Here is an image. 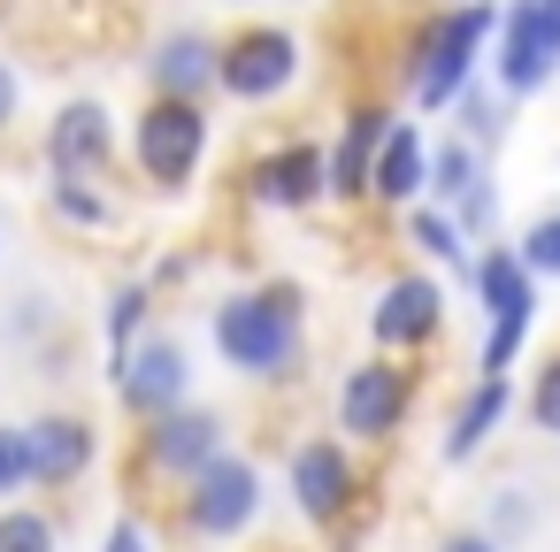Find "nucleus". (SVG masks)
Listing matches in <instances>:
<instances>
[{
	"label": "nucleus",
	"mask_w": 560,
	"mask_h": 552,
	"mask_svg": "<svg viewBox=\"0 0 560 552\" xmlns=\"http://www.w3.org/2000/svg\"><path fill=\"white\" fill-rule=\"evenodd\" d=\"M215 353L238 376H292L300 361V307L292 292H238L215 307Z\"/></svg>",
	"instance_id": "f257e3e1"
},
{
	"label": "nucleus",
	"mask_w": 560,
	"mask_h": 552,
	"mask_svg": "<svg viewBox=\"0 0 560 552\" xmlns=\"http://www.w3.org/2000/svg\"><path fill=\"white\" fill-rule=\"evenodd\" d=\"M483 32H491V9H483V0H460L453 16H438V24L422 32V47H415V101H422V108H453V101L468 93V70H476Z\"/></svg>",
	"instance_id": "f03ea898"
},
{
	"label": "nucleus",
	"mask_w": 560,
	"mask_h": 552,
	"mask_svg": "<svg viewBox=\"0 0 560 552\" xmlns=\"http://www.w3.org/2000/svg\"><path fill=\"white\" fill-rule=\"evenodd\" d=\"M131 154H139V169L154 177V185H192V169H200V154H208V116H200V101H170V93H154L147 101V116L131 124Z\"/></svg>",
	"instance_id": "7ed1b4c3"
},
{
	"label": "nucleus",
	"mask_w": 560,
	"mask_h": 552,
	"mask_svg": "<svg viewBox=\"0 0 560 552\" xmlns=\"http://www.w3.org/2000/svg\"><path fill=\"white\" fill-rule=\"evenodd\" d=\"M476 292H483V315H491V338H483V376H506L529 322H537V277L514 261V246L483 254L476 261Z\"/></svg>",
	"instance_id": "20e7f679"
},
{
	"label": "nucleus",
	"mask_w": 560,
	"mask_h": 552,
	"mask_svg": "<svg viewBox=\"0 0 560 552\" xmlns=\"http://www.w3.org/2000/svg\"><path fill=\"white\" fill-rule=\"evenodd\" d=\"M491 78H499L506 101H522V93H537V85L560 78V24L545 16V0H514V9L499 16V62H491Z\"/></svg>",
	"instance_id": "39448f33"
},
{
	"label": "nucleus",
	"mask_w": 560,
	"mask_h": 552,
	"mask_svg": "<svg viewBox=\"0 0 560 552\" xmlns=\"http://www.w3.org/2000/svg\"><path fill=\"white\" fill-rule=\"evenodd\" d=\"M185 384H192V361H185V345L162 338V330H154V338H131L124 361H116V399H124L139 422L185 407Z\"/></svg>",
	"instance_id": "423d86ee"
},
{
	"label": "nucleus",
	"mask_w": 560,
	"mask_h": 552,
	"mask_svg": "<svg viewBox=\"0 0 560 552\" xmlns=\"http://www.w3.org/2000/svg\"><path fill=\"white\" fill-rule=\"evenodd\" d=\"M254 506H261V475H254L246 460L215 453L208 468H192V491H185V521H192L200 537H238V529L254 521Z\"/></svg>",
	"instance_id": "0eeeda50"
},
{
	"label": "nucleus",
	"mask_w": 560,
	"mask_h": 552,
	"mask_svg": "<svg viewBox=\"0 0 560 552\" xmlns=\"http://www.w3.org/2000/svg\"><path fill=\"white\" fill-rule=\"evenodd\" d=\"M300 78V39L292 32H246L238 47H215V85L231 101H269Z\"/></svg>",
	"instance_id": "6e6552de"
},
{
	"label": "nucleus",
	"mask_w": 560,
	"mask_h": 552,
	"mask_svg": "<svg viewBox=\"0 0 560 552\" xmlns=\"http://www.w3.org/2000/svg\"><path fill=\"white\" fill-rule=\"evenodd\" d=\"M108 154H116V124H108V108L101 101H70L55 124H47V169L55 177H101L108 169Z\"/></svg>",
	"instance_id": "1a4fd4ad"
},
{
	"label": "nucleus",
	"mask_w": 560,
	"mask_h": 552,
	"mask_svg": "<svg viewBox=\"0 0 560 552\" xmlns=\"http://www.w3.org/2000/svg\"><path fill=\"white\" fill-rule=\"evenodd\" d=\"M438 322H445V292H438L430 277H392V284H384V300H376V315H369L376 345H392V353L422 345Z\"/></svg>",
	"instance_id": "9d476101"
},
{
	"label": "nucleus",
	"mask_w": 560,
	"mask_h": 552,
	"mask_svg": "<svg viewBox=\"0 0 560 552\" xmlns=\"http://www.w3.org/2000/svg\"><path fill=\"white\" fill-rule=\"evenodd\" d=\"M215 453H223V422L200 414V407H170V414L147 422V460H154L162 475H192V468H208Z\"/></svg>",
	"instance_id": "9b49d317"
},
{
	"label": "nucleus",
	"mask_w": 560,
	"mask_h": 552,
	"mask_svg": "<svg viewBox=\"0 0 560 552\" xmlns=\"http://www.w3.org/2000/svg\"><path fill=\"white\" fill-rule=\"evenodd\" d=\"M24 460H32V483H78L93 468V422H78V414L24 422Z\"/></svg>",
	"instance_id": "f8f14e48"
},
{
	"label": "nucleus",
	"mask_w": 560,
	"mask_h": 552,
	"mask_svg": "<svg viewBox=\"0 0 560 552\" xmlns=\"http://www.w3.org/2000/svg\"><path fill=\"white\" fill-rule=\"evenodd\" d=\"M399 414H407V384H399V368L369 361V368L346 376V391H338V422H346L353 437H392Z\"/></svg>",
	"instance_id": "ddd939ff"
},
{
	"label": "nucleus",
	"mask_w": 560,
	"mask_h": 552,
	"mask_svg": "<svg viewBox=\"0 0 560 552\" xmlns=\"http://www.w3.org/2000/svg\"><path fill=\"white\" fill-rule=\"evenodd\" d=\"M292 498H300V514H307V521L346 514V498H353V460H346L330 437L300 445V453H292Z\"/></svg>",
	"instance_id": "4468645a"
},
{
	"label": "nucleus",
	"mask_w": 560,
	"mask_h": 552,
	"mask_svg": "<svg viewBox=\"0 0 560 552\" xmlns=\"http://www.w3.org/2000/svg\"><path fill=\"white\" fill-rule=\"evenodd\" d=\"M147 78H154V93H170V101H200V93L215 85V39H208V32H170V39L147 55Z\"/></svg>",
	"instance_id": "2eb2a0df"
},
{
	"label": "nucleus",
	"mask_w": 560,
	"mask_h": 552,
	"mask_svg": "<svg viewBox=\"0 0 560 552\" xmlns=\"http://www.w3.org/2000/svg\"><path fill=\"white\" fill-rule=\"evenodd\" d=\"M384 131H392V116H384V108H361V116H346L338 146H330V162H323V192H338V200L369 192V162H376Z\"/></svg>",
	"instance_id": "dca6fc26"
},
{
	"label": "nucleus",
	"mask_w": 560,
	"mask_h": 552,
	"mask_svg": "<svg viewBox=\"0 0 560 552\" xmlns=\"http://www.w3.org/2000/svg\"><path fill=\"white\" fill-rule=\"evenodd\" d=\"M254 200L261 208H307V200H323V154L315 146H277L269 162H254Z\"/></svg>",
	"instance_id": "f3484780"
},
{
	"label": "nucleus",
	"mask_w": 560,
	"mask_h": 552,
	"mask_svg": "<svg viewBox=\"0 0 560 552\" xmlns=\"http://www.w3.org/2000/svg\"><path fill=\"white\" fill-rule=\"evenodd\" d=\"M422 177H430L422 131H415V124H392V131H384V146H376V162H369V192H376V200H415V192H422Z\"/></svg>",
	"instance_id": "a211bd4d"
},
{
	"label": "nucleus",
	"mask_w": 560,
	"mask_h": 552,
	"mask_svg": "<svg viewBox=\"0 0 560 552\" xmlns=\"http://www.w3.org/2000/svg\"><path fill=\"white\" fill-rule=\"evenodd\" d=\"M506 414V376H483L476 391H468V407L445 422V460H468L483 437H491V422Z\"/></svg>",
	"instance_id": "6ab92c4d"
},
{
	"label": "nucleus",
	"mask_w": 560,
	"mask_h": 552,
	"mask_svg": "<svg viewBox=\"0 0 560 552\" xmlns=\"http://www.w3.org/2000/svg\"><path fill=\"white\" fill-rule=\"evenodd\" d=\"M476 177H483V162H476V146H468V139H453L445 154H430V177H422V192H438V200L453 208V200H460V192H468Z\"/></svg>",
	"instance_id": "aec40b11"
},
{
	"label": "nucleus",
	"mask_w": 560,
	"mask_h": 552,
	"mask_svg": "<svg viewBox=\"0 0 560 552\" xmlns=\"http://www.w3.org/2000/svg\"><path fill=\"white\" fill-rule=\"evenodd\" d=\"M55 521L39 506H0V552H55Z\"/></svg>",
	"instance_id": "412c9836"
},
{
	"label": "nucleus",
	"mask_w": 560,
	"mask_h": 552,
	"mask_svg": "<svg viewBox=\"0 0 560 552\" xmlns=\"http://www.w3.org/2000/svg\"><path fill=\"white\" fill-rule=\"evenodd\" d=\"M407 238H415L422 254H438V261H460V246H468V238H460V223H453V215H438V208H415V215H407Z\"/></svg>",
	"instance_id": "4be33fe9"
},
{
	"label": "nucleus",
	"mask_w": 560,
	"mask_h": 552,
	"mask_svg": "<svg viewBox=\"0 0 560 552\" xmlns=\"http://www.w3.org/2000/svg\"><path fill=\"white\" fill-rule=\"evenodd\" d=\"M147 307H154V292L147 284H124L116 300H108V353L124 361V345L139 338V322H147Z\"/></svg>",
	"instance_id": "5701e85b"
},
{
	"label": "nucleus",
	"mask_w": 560,
	"mask_h": 552,
	"mask_svg": "<svg viewBox=\"0 0 560 552\" xmlns=\"http://www.w3.org/2000/svg\"><path fill=\"white\" fill-rule=\"evenodd\" d=\"M55 215H62V223H85V231H101V223H108V200H101L85 177H55Z\"/></svg>",
	"instance_id": "b1692460"
},
{
	"label": "nucleus",
	"mask_w": 560,
	"mask_h": 552,
	"mask_svg": "<svg viewBox=\"0 0 560 552\" xmlns=\"http://www.w3.org/2000/svg\"><path fill=\"white\" fill-rule=\"evenodd\" d=\"M514 261H522L529 277H560V215L529 223V231H522V246H514Z\"/></svg>",
	"instance_id": "393cba45"
},
{
	"label": "nucleus",
	"mask_w": 560,
	"mask_h": 552,
	"mask_svg": "<svg viewBox=\"0 0 560 552\" xmlns=\"http://www.w3.org/2000/svg\"><path fill=\"white\" fill-rule=\"evenodd\" d=\"M16 491H32V460H24V430L0 422V506H9Z\"/></svg>",
	"instance_id": "a878e982"
},
{
	"label": "nucleus",
	"mask_w": 560,
	"mask_h": 552,
	"mask_svg": "<svg viewBox=\"0 0 560 552\" xmlns=\"http://www.w3.org/2000/svg\"><path fill=\"white\" fill-rule=\"evenodd\" d=\"M529 422H537L545 437H560V361H545V376H537V391H529Z\"/></svg>",
	"instance_id": "bb28decb"
},
{
	"label": "nucleus",
	"mask_w": 560,
	"mask_h": 552,
	"mask_svg": "<svg viewBox=\"0 0 560 552\" xmlns=\"http://www.w3.org/2000/svg\"><path fill=\"white\" fill-rule=\"evenodd\" d=\"M453 108H460V124H468V139H499V131H506V124H499V108H491V101H476V93H460Z\"/></svg>",
	"instance_id": "cd10ccee"
},
{
	"label": "nucleus",
	"mask_w": 560,
	"mask_h": 552,
	"mask_svg": "<svg viewBox=\"0 0 560 552\" xmlns=\"http://www.w3.org/2000/svg\"><path fill=\"white\" fill-rule=\"evenodd\" d=\"M108 552H154V529H147V521H131V514H124V521H116V529H108Z\"/></svg>",
	"instance_id": "c85d7f7f"
},
{
	"label": "nucleus",
	"mask_w": 560,
	"mask_h": 552,
	"mask_svg": "<svg viewBox=\"0 0 560 552\" xmlns=\"http://www.w3.org/2000/svg\"><path fill=\"white\" fill-rule=\"evenodd\" d=\"M491 521H499V537H522V529H529V498H499Z\"/></svg>",
	"instance_id": "c756f323"
},
{
	"label": "nucleus",
	"mask_w": 560,
	"mask_h": 552,
	"mask_svg": "<svg viewBox=\"0 0 560 552\" xmlns=\"http://www.w3.org/2000/svg\"><path fill=\"white\" fill-rule=\"evenodd\" d=\"M438 552H506V544H499L491 529H460V537H445Z\"/></svg>",
	"instance_id": "7c9ffc66"
},
{
	"label": "nucleus",
	"mask_w": 560,
	"mask_h": 552,
	"mask_svg": "<svg viewBox=\"0 0 560 552\" xmlns=\"http://www.w3.org/2000/svg\"><path fill=\"white\" fill-rule=\"evenodd\" d=\"M16 101H24V85H16V70H9V62H0V131L16 124Z\"/></svg>",
	"instance_id": "2f4dec72"
},
{
	"label": "nucleus",
	"mask_w": 560,
	"mask_h": 552,
	"mask_svg": "<svg viewBox=\"0 0 560 552\" xmlns=\"http://www.w3.org/2000/svg\"><path fill=\"white\" fill-rule=\"evenodd\" d=\"M545 16H552V24H560V0H545Z\"/></svg>",
	"instance_id": "473e14b6"
},
{
	"label": "nucleus",
	"mask_w": 560,
	"mask_h": 552,
	"mask_svg": "<svg viewBox=\"0 0 560 552\" xmlns=\"http://www.w3.org/2000/svg\"><path fill=\"white\" fill-rule=\"evenodd\" d=\"M0 238H9V223H0Z\"/></svg>",
	"instance_id": "72a5a7b5"
}]
</instances>
